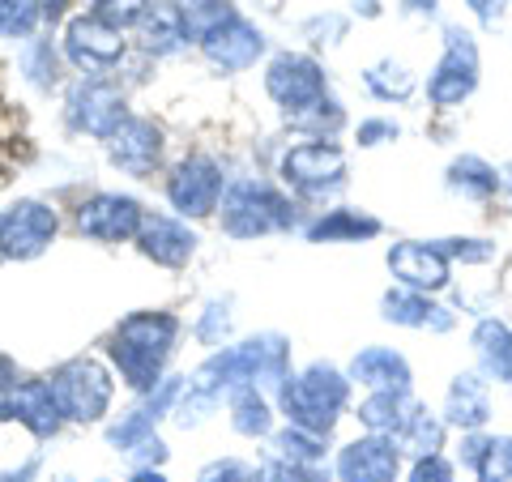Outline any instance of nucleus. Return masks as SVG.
<instances>
[{
  "label": "nucleus",
  "instance_id": "6ab92c4d",
  "mask_svg": "<svg viewBox=\"0 0 512 482\" xmlns=\"http://www.w3.org/2000/svg\"><path fill=\"white\" fill-rule=\"evenodd\" d=\"M9 414L18 419L22 427H30L39 440L56 436L60 423H64V410L52 393V380H18V389L9 393Z\"/></svg>",
  "mask_w": 512,
  "mask_h": 482
},
{
  "label": "nucleus",
  "instance_id": "37998d69",
  "mask_svg": "<svg viewBox=\"0 0 512 482\" xmlns=\"http://www.w3.org/2000/svg\"><path fill=\"white\" fill-rule=\"evenodd\" d=\"M406 482H453V465H448L440 453L436 457H414Z\"/></svg>",
  "mask_w": 512,
  "mask_h": 482
},
{
  "label": "nucleus",
  "instance_id": "2f4dec72",
  "mask_svg": "<svg viewBox=\"0 0 512 482\" xmlns=\"http://www.w3.org/2000/svg\"><path fill=\"white\" fill-rule=\"evenodd\" d=\"M150 436H154V419L146 410H128L107 427V444L116 448V453H137Z\"/></svg>",
  "mask_w": 512,
  "mask_h": 482
},
{
  "label": "nucleus",
  "instance_id": "20e7f679",
  "mask_svg": "<svg viewBox=\"0 0 512 482\" xmlns=\"http://www.w3.org/2000/svg\"><path fill=\"white\" fill-rule=\"evenodd\" d=\"M295 227V205L265 180H235L222 192V231L231 239H261Z\"/></svg>",
  "mask_w": 512,
  "mask_h": 482
},
{
  "label": "nucleus",
  "instance_id": "a18cd8bd",
  "mask_svg": "<svg viewBox=\"0 0 512 482\" xmlns=\"http://www.w3.org/2000/svg\"><path fill=\"white\" fill-rule=\"evenodd\" d=\"M397 124L393 120H363L359 124V146H380V141H393Z\"/></svg>",
  "mask_w": 512,
  "mask_h": 482
},
{
  "label": "nucleus",
  "instance_id": "9b49d317",
  "mask_svg": "<svg viewBox=\"0 0 512 482\" xmlns=\"http://www.w3.org/2000/svg\"><path fill=\"white\" fill-rule=\"evenodd\" d=\"M265 90L269 99H274L286 116H295V111L312 107L325 99V69L312 60V56H299V52H282L269 60L265 69Z\"/></svg>",
  "mask_w": 512,
  "mask_h": 482
},
{
  "label": "nucleus",
  "instance_id": "2eb2a0df",
  "mask_svg": "<svg viewBox=\"0 0 512 482\" xmlns=\"http://www.w3.org/2000/svg\"><path fill=\"white\" fill-rule=\"evenodd\" d=\"M389 269L393 278L406 286V291H423V295H436L448 286V256L436 244H419V239H406V244H393L389 248Z\"/></svg>",
  "mask_w": 512,
  "mask_h": 482
},
{
  "label": "nucleus",
  "instance_id": "72a5a7b5",
  "mask_svg": "<svg viewBox=\"0 0 512 482\" xmlns=\"http://www.w3.org/2000/svg\"><path fill=\"white\" fill-rule=\"evenodd\" d=\"M239 18V13L231 9V0H188L184 5V22H188V35L192 39H205L210 30H218L222 22Z\"/></svg>",
  "mask_w": 512,
  "mask_h": 482
},
{
  "label": "nucleus",
  "instance_id": "1a4fd4ad",
  "mask_svg": "<svg viewBox=\"0 0 512 482\" xmlns=\"http://www.w3.org/2000/svg\"><path fill=\"white\" fill-rule=\"evenodd\" d=\"M64 116H69V124L77 128V133L107 141V137L128 120V107H124L120 86L103 82V77H82V82L69 86V99H64Z\"/></svg>",
  "mask_w": 512,
  "mask_h": 482
},
{
  "label": "nucleus",
  "instance_id": "c03bdc74",
  "mask_svg": "<svg viewBox=\"0 0 512 482\" xmlns=\"http://www.w3.org/2000/svg\"><path fill=\"white\" fill-rule=\"evenodd\" d=\"M265 482H333L320 465H286L278 461L274 470H265Z\"/></svg>",
  "mask_w": 512,
  "mask_h": 482
},
{
  "label": "nucleus",
  "instance_id": "5701e85b",
  "mask_svg": "<svg viewBox=\"0 0 512 482\" xmlns=\"http://www.w3.org/2000/svg\"><path fill=\"white\" fill-rule=\"evenodd\" d=\"M188 22L180 5H150V13L141 18V52L150 56H171L188 43Z\"/></svg>",
  "mask_w": 512,
  "mask_h": 482
},
{
  "label": "nucleus",
  "instance_id": "79ce46f5",
  "mask_svg": "<svg viewBox=\"0 0 512 482\" xmlns=\"http://www.w3.org/2000/svg\"><path fill=\"white\" fill-rule=\"evenodd\" d=\"M227 329H231V303H210L205 308V316H201V325H197V337L201 342H222L227 337Z\"/></svg>",
  "mask_w": 512,
  "mask_h": 482
},
{
  "label": "nucleus",
  "instance_id": "7ed1b4c3",
  "mask_svg": "<svg viewBox=\"0 0 512 482\" xmlns=\"http://www.w3.org/2000/svg\"><path fill=\"white\" fill-rule=\"evenodd\" d=\"M346 401H350V380L329 363H312L278 384V406L286 423L312 431V436H329L338 427Z\"/></svg>",
  "mask_w": 512,
  "mask_h": 482
},
{
  "label": "nucleus",
  "instance_id": "8fccbe9b",
  "mask_svg": "<svg viewBox=\"0 0 512 482\" xmlns=\"http://www.w3.org/2000/svg\"><path fill=\"white\" fill-rule=\"evenodd\" d=\"M128 482H167V474H163V470H137Z\"/></svg>",
  "mask_w": 512,
  "mask_h": 482
},
{
  "label": "nucleus",
  "instance_id": "423d86ee",
  "mask_svg": "<svg viewBox=\"0 0 512 482\" xmlns=\"http://www.w3.org/2000/svg\"><path fill=\"white\" fill-rule=\"evenodd\" d=\"M474 86H478V47L466 30L448 26L444 56L427 77V99H431V107H457L470 99Z\"/></svg>",
  "mask_w": 512,
  "mask_h": 482
},
{
  "label": "nucleus",
  "instance_id": "5fc2aeb1",
  "mask_svg": "<svg viewBox=\"0 0 512 482\" xmlns=\"http://www.w3.org/2000/svg\"><path fill=\"white\" fill-rule=\"evenodd\" d=\"M64 482H73V478H64Z\"/></svg>",
  "mask_w": 512,
  "mask_h": 482
},
{
  "label": "nucleus",
  "instance_id": "7c9ffc66",
  "mask_svg": "<svg viewBox=\"0 0 512 482\" xmlns=\"http://www.w3.org/2000/svg\"><path fill=\"white\" fill-rule=\"evenodd\" d=\"M325 440L329 436H312V431H303V427H282L274 436V448H278V461H286V465H320L329 453Z\"/></svg>",
  "mask_w": 512,
  "mask_h": 482
},
{
  "label": "nucleus",
  "instance_id": "39448f33",
  "mask_svg": "<svg viewBox=\"0 0 512 482\" xmlns=\"http://www.w3.org/2000/svg\"><path fill=\"white\" fill-rule=\"evenodd\" d=\"M52 393L60 401L64 419H73V423H99L103 414L111 410V393H116V384H111L107 367L99 359H69L64 367H56Z\"/></svg>",
  "mask_w": 512,
  "mask_h": 482
},
{
  "label": "nucleus",
  "instance_id": "864d4df0",
  "mask_svg": "<svg viewBox=\"0 0 512 482\" xmlns=\"http://www.w3.org/2000/svg\"><path fill=\"white\" fill-rule=\"evenodd\" d=\"M500 184H504V188H508V192H512V163H508V167H504V175H500Z\"/></svg>",
  "mask_w": 512,
  "mask_h": 482
},
{
  "label": "nucleus",
  "instance_id": "0eeeda50",
  "mask_svg": "<svg viewBox=\"0 0 512 482\" xmlns=\"http://www.w3.org/2000/svg\"><path fill=\"white\" fill-rule=\"evenodd\" d=\"M282 184L299 197H325L346 184V154L333 141H308L282 154Z\"/></svg>",
  "mask_w": 512,
  "mask_h": 482
},
{
  "label": "nucleus",
  "instance_id": "4468645a",
  "mask_svg": "<svg viewBox=\"0 0 512 482\" xmlns=\"http://www.w3.org/2000/svg\"><path fill=\"white\" fill-rule=\"evenodd\" d=\"M402 474V444L393 436L350 440L338 453V482H397Z\"/></svg>",
  "mask_w": 512,
  "mask_h": 482
},
{
  "label": "nucleus",
  "instance_id": "473e14b6",
  "mask_svg": "<svg viewBox=\"0 0 512 482\" xmlns=\"http://www.w3.org/2000/svg\"><path fill=\"white\" fill-rule=\"evenodd\" d=\"M39 0H0V39H30L39 30Z\"/></svg>",
  "mask_w": 512,
  "mask_h": 482
},
{
  "label": "nucleus",
  "instance_id": "f257e3e1",
  "mask_svg": "<svg viewBox=\"0 0 512 482\" xmlns=\"http://www.w3.org/2000/svg\"><path fill=\"white\" fill-rule=\"evenodd\" d=\"M286 376H291V346L278 333L248 337L239 346H222L218 355H210L192 372L188 389L180 393V406H175V423L197 427L227 389H244V384L261 389V384H282Z\"/></svg>",
  "mask_w": 512,
  "mask_h": 482
},
{
  "label": "nucleus",
  "instance_id": "603ef678",
  "mask_svg": "<svg viewBox=\"0 0 512 482\" xmlns=\"http://www.w3.org/2000/svg\"><path fill=\"white\" fill-rule=\"evenodd\" d=\"M5 419H13V414H9V397H0V423Z\"/></svg>",
  "mask_w": 512,
  "mask_h": 482
},
{
  "label": "nucleus",
  "instance_id": "cd10ccee",
  "mask_svg": "<svg viewBox=\"0 0 512 482\" xmlns=\"http://www.w3.org/2000/svg\"><path fill=\"white\" fill-rule=\"evenodd\" d=\"M231 427L239 431V436H252V440L274 431V406H269L256 384L231 389Z\"/></svg>",
  "mask_w": 512,
  "mask_h": 482
},
{
  "label": "nucleus",
  "instance_id": "58836bf2",
  "mask_svg": "<svg viewBox=\"0 0 512 482\" xmlns=\"http://www.w3.org/2000/svg\"><path fill=\"white\" fill-rule=\"evenodd\" d=\"M180 393H184L180 376H163V380H158L154 389H150V397H146V406H141V410H146L150 419L158 423L163 414H175V406H180Z\"/></svg>",
  "mask_w": 512,
  "mask_h": 482
},
{
  "label": "nucleus",
  "instance_id": "c9c22d12",
  "mask_svg": "<svg viewBox=\"0 0 512 482\" xmlns=\"http://www.w3.org/2000/svg\"><path fill=\"white\" fill-rule=\"evenodd\" d=\"M474 474L478 482H512V436H487V453Z\"/></svg>",
  "mask_w": 512,
  "mask_h": 482
},
{
  "label": "nucleus",
  "instance_id": "4c0bfd02",
  "mask_svg": "<svg viewBox=\"0 0 512 482\" xmlns=\"http://www.w3.org/2000/svg\"><path fill=\"white\" fill-rule=\"evenodd\" d=\"M94 5V18H103L107 26H141V18L150 13V0H90Z\"/></svg>",
  "mask_w": 512,
  "mask_h": 482
},
{
  "label": "nucleus",
  "instance_id": "ea45409f",
  "mask_svg": "<svg viewBox=\"0 0 512 482\" xmlns=\"http://www.w3.org/2000/svg\"><path fill=\"white\" fill-rule=\"evenodd\" d=\"M436 248L448 261H461V265H483L495 256V244H487V239H440Z\"/></svg>",
  "mask_w": 512,
  "mask_h": 482
},
{
  "label": "nucleus",
  "instance_id": "a878e982",
  "mask_svg": "<svg viewBox=\"0 0 512 482\" xmlns=\"http://www.w3.org/2000/svg\"><path fill=\"white\" fill-rule=\"evenodd\" d=\"M410 419V397L406 393H372L359 406V423L367 427V436H393Z\"/></svg>",
  "mask_w": 512,
  "mask_h": 482
},
{
  "label": "nucleus",
  "instance_id": "9d476101",
  "mask_svg": "<svg viewBox=\"0 0 512 482\" xmlns=\"http://www.w3.org/2000/svg\"><path fill=\"white\" fill-rule=\"evenodd\" d=\"M222 167L210 154H188L180 167L167 175V201L180 218H205L222 205Z\"/></svg>",
  "mask_w": 512,
  "mask_h": 482
},
{
  "label": "nucleus",
  "instance_id": "49530a36",
  "mask_svg": "<svg viewBox=\"0 0 512 482\" xmlns=\"http://www.w3.org/2000/svg\"><path fill=\"white\" fill-rule=\"evenodd\" d=\"M466 5H470L483 22H495V18H500V13L508 9V0H466Z\"/></svg>",
  "mask_w": 512,
  "mask_h": 482
},
{
  "label": "nucleus",
  "instance_id": "f8f14e48",
  "mask_svg": "<svg viewBox=\"0 0 512 482\" xmlns=\"http://www.w3.org/2000/svg\"><path fill=\"white\" fill-rule=\"evenodd\" d=\"M146 210L133 197H120V192H94L77 205V231L86 239H99V244H124V239H137Z\"/></svg>",
  "mask_w": 512,
  "mask_h": 482
},
{
  "label": "nucleus",
  "instance_id": "dca6fc26",
  "mask_svg": "<svg viewBox=\"0 0 512 482\" xmlns=\"http://www.w3.org/2000/svg\"><path fill=\"white\" fill-rule=\"evenodd\" d=\"M107 154L111 163L128 175H150L158 163H163V128L150 124V120H133L128 116L116 133L107 137Z\"/></svg>",
  "mask_w": 512,
  "mask_h": 482
},
{
  "label": "nucleus",
  "instance_id": "3c124183",
  "mask_svg": "<svg viewBox=\"0 0 512 482\" xmlns=\"http://www.w3.org/2000/svg\"><path fill=\"white\" fill-rule=\"evenodd\" d=\"M406 5H410L414 13H431V9H436V0H406Z\"/></svg>",
  "mask_w": 512,
  "mask_h": 482
},
{
  "label": "nucleus",
  "instance_id": "09e8293b",
  "mask_svg": "<svg viewBox=\"0 0 512 482\" xmlns=\"http://www.w3.org/2000/svg\"><path fill=\"white\" fill-rule=\"evenodd\" d=\"M35 470H39V457H30L22 470H0V482H35Z\"/></svg>",
  "mask_w": 512,
  "mask_h": 482
},
{
  "label": "nucleus",
  "instance_id": "a211bd4d",
  "mask_svg": "<svg viewBox=\"0 0 512 482\" xmlns=\"http://www.w3.org/2000/svg\"><path fill=\"white\" fill-rule=\"evenodd\" d=\"M137 248L154 265L180 269L192 261V252H197V231H188V222H180V218L146 214V222H141V231H137Z\"/></svg>",
  "mask_w": 512,
  "mask_h": 482
},
{
  "label": "nucleus",
  "instance_id": "e433bc0d",
  "mask_svg": "<svg viewBox=\"0 0 512 482\" xmlns=\"http://www.w3.org/2000/svg\"><path fill=\"white\" fill-rule=\"evenodd\" d=\"M197 482H265V470L244 457H222V461L201 465Z\"/></svg>",
  "mask_w": 512,
  "mask_h": 482
},
{
  "label": "nucleus",
  "instance_id": "bb28decb",
  "mask_svg": "<svg viewBox=\"0 0 512 482\" xmlns=\"http://www.w3.org/2000/svg\"><path fill=\"white\" fill-rule=\"evenodd\" d=\"M448 188L470 201H487V197H495V188H500V171L483 163L478 154H461L448 163Z\"/></svg>",
  "mask_w": 512,
  "mask_h": 482
},
{
  "label": "nucleus",
  "instance_id": "f704fd0d",
  "mask_svg": "<svg viewBox=\"0 0 512 482\" xmlns=\"http://www.w3.org/2000/svg\"><path fill=\"white\" fill-rule=\"evenodd\" d=\"M295 128H308V133H320V141H325V133H338V128L346 124V116H342V107L329 99H320V103H312V107H303V111H295V116H286Z\"/></svg>",
  "mask_w": 512,
  "mask_h": 482
},
{
  "label": "nucleus",
  "instance_id": "aec40b11",
  "mask_svg": "<svg viewBox=\"0 0 512 482\" xmlns=\"http://www.w3.org/2000/svg\"><path fill=\"white\" fill-rule=\"evenodd\" d=\"M350 380L372 393H410V363L389 346H367L350 359Z\"/></svg>",
  "mask_w": 512,
  "mask_h": 482
},
{
  "label": "nucleus",
  "instance_id": "de8ad7c7",
  "mask_svg": "<svg viewBox=\"0 0 512 482\" xmlns=\"http://www.w3.org/2000/svg\"><path fill=\"white\" fill-rule=\"evenodd\" d=\"M13 389H18V367L9 355H0V397H9Z\"/></svg>",
  "mask_w": 512,
  "mask_h": 482
},
{
  "label": "nucleus",
  "instance_id": "c756f323",
  "mask_svg": "<svg viewBox=\"0 0 512 482\" xmlns=\"http://www.w3.org/2000/svg\"><path fill=\"white\" fill-rule=\"evenodd\" d=\"M363 82H367V90H372L376 99H384V103H406L410 94H414V73L406 69V64H397V60L372 64V69L363 73Z\"/></svg>",
  "mask_w": 512,
  "mask_h": 482
},
{
  "label": "nucleus",
  "instance_id": "a19ab883",
  "mask_svg": "<svg viewBox=\"0 0 512 482\" xmlns=\"http://www.w3.org/2000/svg\"><path fill=\"white\" fill-rule=\"evenodd\" d=\"M26 77L35 86H52V77H56V52H52V43H35V47H30Z\"/></svg>",
  "mask_w": 512,
  "mask_h": 482
},
{
  "label": "nucleus",
  "instance_id": "f3484780",
  "mask_svg": "<svg viewBox=\"0 0 512 482\" xmlns=\"http://www.w3.org/2000/svg\"><path fill=\"white\" fill-rule=\"evenodd\" d=\"M201 52H205V60H210L214 69L239 73V69H252V64L261 60L265 35L244 18H231V22H222L218 30H210V35L201 39Z\"/></svg>",
  "mask_w": 512,
  "mask_h": 482
},
{
  "label": "nucleus",
  "instance_id": "412c9836",
  "mask_svg": "<svg viewBox=\"0 0 512 482\" xmlns=\"http://www.w3.org/2000/svg\"><path fill=\"white\" fill-rule=\"evenodd\" d=\"M491 419V393L487 380L474 372H461L453 384H448V401H444V423L461 427V431H478Z\"/></svg>",
  "mask_w": 512,
  "mask_h": 482
},
{
  "label": "nucleus",
  "instance_id": "ddd939ff",
  "mask_svg": "<svg viewBox=\"0 0 512 482\" xmlns=\"http://www.w3.org/2000/svg\"><path fill=\"white\" fill-rule=\"evenodd\" d=\"M124 30L107 26L103 18H94V13H82V18H73L64 26V56H69L77 69L86 73H107L116 69L124 60Z\"/></svg>",
  "mask_w": 512,
  "mask_h": 482
},
{
  "label": "nucleus",
  "instance_id": "4be33fe9",
  "mask_svg": "<svg viewBox=\"0 0 512 482\" xmlns=\"http://www.w3.org/2000/svg\"><path fill=\"white\" fill-rule=\"evenodd\" d=\"M380 308H384V320L406 325V329H431V333L453 329V312L440 308L436 299H427L423 291H406V286H397V291L384 295Z\"/></svg>",
  "mask_w": 512,
  "mask_h": 482
},
{
  "label": "nucleus",
  "instance_id": "f03ea898",
  "mask_svg": "<svg viewBox=\"0 0 512 482\" xmlns=\"http://www.w3.org/2000/svg\"><path fill=\"white\" fill-rule=\"evenodd\" d=\"M175 337H180V320L171 312H133L111 333L107 355L128 389L150 393L163 380L167 359L175 355Z\"/></svg>",
  "mask_w": 512,
  "mask_h": 482
},
{
  "label": "nucleus",
  "instance_id": "b1692460",
  "mask_svg": "<svg viewBox=\"0 0 512 482\" xmlns=\"http://www.w3.org/2000/svg\"><path fill=\"white\" fill-rule=\"evenodd\" d=\"M372 235H380V222L359 210H329L308 227L312 244H359V239H372Z\"/></svg>",
  "mask_w": 512,
  "mask_h": 482
},
{
  "label": "nucleus",
  "instance_id": "393cba45",
  "mask_svg": "<svg viewBox=\"0 0 512 482\" xmlns=\"http://www.w3.org/2000/svg\"><path fill=\"white\" fill-rule=\"evenodd\" d=\"M474 350H478V359H483L487 376L512 384V329L504 320H478Z\"/></svg>",
  "mask_w": 512,
  "mask_h": 482
},
{
  "label": "nucleus",
  "instance_id": "c85d7f7f",
  "mask_svg": "<svg viewBox=\"0 0 512 482\" xmlns=\"http://www.w3.org/2000/svg\"><path fill=\"white\" fill-rule=\"evenodd\" d=\"M444 427L448 423L440 419V414H431L423 406H410V419H406L402 431H397V444L414 457H436L444 448Z\"/></svg>",
  "mask_w": 512,
  "mask_h": 482
},
{
  "label": "nucleus",
  "instance_id": "6e6552de",
  "mask_svg": "<svg viewBox=\"0 0 512 482\" xmlns=\"http://www.w3.org/2000/svg\"><path fill=\"white\" fill-rule=\"evenodd\" d=\"M60 218L43 201H18L0 214V261H35L52 248Z\"/></svg>",
  "mask_w": 512,
  "mask_h": 482
}]
</instances>
